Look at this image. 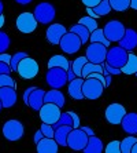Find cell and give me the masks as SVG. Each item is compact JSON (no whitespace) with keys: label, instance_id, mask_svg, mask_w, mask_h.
Here are the masks:
<instances>
[{"label":"cell","instance_id":"6da1fadb","mask_svg":"<svg viewBox=\"0 0 137 153\" xmlns=\"http://www.w3.org/2000/svg\"><path fill=\"white\" fill-rule=\"evenodd\" d=\"M105 90L104 84L100 80L95 77H85L84 83H82V94L86 100L95 101L97 98H100L103 94V91Z\"/></svg>","mask_w":137,"mask_h":153},{"label":"cell","instance_id":"7a4b0ae2","mask_svg":"<svg viewBox=\"0 0 137 153\" xmlns=\"http://www.w3.org/2000/svg\"><path fill=\"white\" fill-rule=\"evenodd\" d=\"M36 19L39 24L41 25H48L55 19V15H56V10L51 3L48 1H42V3H39L34 7V11H33Z\"/></svg>","mask_w":137,"mask_h":153},{"label":"cell","instance_id":"3957f363","mask_svg":"<svg viewBox=\"0 0 137 153\" xmlns=\"http://www.w3.org/2000/svg\"><path fill=\"white\" fill-rule=\"evenodd\" d=\"M45 82L51 88L60 90L66 84L67 80V71L63 68H48L45 73Z\"/></svg>","mask_w":137,"mask_h":153},{"label":"cell","instance_id":"277c9868","mask_svg":"<svg viewBox=\"0 0 137 153\" xmlns=\"http://www.w3.org/2000/svg\"><path fill=\"white\" fill-rule=\"evenodd\" d=\"M39 71H40V66L39 64L36 62L33 58H30L28 55V57H25L18 64V75L21 76L22 79H25V80H32V79H34L36 76L39 75Z\"/></svg>","mask_w":137,"mask_h":153},{"label":"cell","instance_id":"5b68a950","mask_svg":"<svg viewBox=\"0 0 137 153\" xmlns=\"http://www.w3.org/2000/svg\"><path fill=\"white\" fill-rule=\"evenodd\" d=\"M129 53L121 46L111 47L107 50V55H105V62L114 68H122L123 65L126 64Z\"/></svg>","mask_w":137,"mask_h":153},{"label":"cell","instance_id":"8992f818","mask_svg":"<svg viewBox=\"0 0 137 153\" xmlns=\"http://www.w3.org/2000/svg\"><path fill=\"white\" fill-rule=\"evenodd\" d=\"M37 19H36L34 14L33 13H21V14L17 17V21H15V26L21 33L25 35H29L36 30L37 28Z\"/></svg>","mask_w":137,"mask_h":153},{"label":"cell","instance_id":"52a82bcc","mask_svg":"<svg viewBox=\"0 0 137 153\" xmlns=\"http://www.w3.org/2000/svg\"><path fill=\"white\" fill-rule=\"evenodd\" d=\"M25 134V128L19 120L11 119V120L6 121V124L3 126V135L6 139L14 142V141H19Z\"/></svg>","mask_w":137,"mask_h":153},{"label":"cell","instance_id":"ba28073f","mask_svg":"<svg viewBox=\"0 0 137 153\" xmlns=\"http://www.w3.org/2000/svg\"><path fill=\"white\" fill-rule=\"evenodd\" d=\"M88 134L81 127L73 128L67 137V146L73 150H84V148L88 143Z\"/></svg>","mask_w":137,"mask_h":153},{"label":"cell","instance_id":"9c48e42d","mask_svg":"<svg viewBox=\"0 0 137 153\" xmlns=\"http://www.w3.org/2000/svg\"><path fill=\"white\" fill-rule=\"evenodd\" d=\"M59 46L63 50V53L75 54L80 51L81 46H82V42H81V39L74 32H66L63 35V37L60 39Z\"/></svg>","mask_w":137,"mask_h":153},{"label":"cell","instance_id":"30bf717a","mask_svg":"<svg viewBox=\"0 0 137 153\" xmlns=\"http://www.w3.org/2000/svg\"><path fill=\"white\" fill-rule=\"evenodd\" d=\"M60 109L58 105L51 102H45L41 106V109L39 111L40 119H41L42 123H47V124H55L58 121V119L60 117Z\"/></svg>","mask_w":137,"mask_h":153},{"label":"cell","instance_id":"8fae6325","mask_svg":"<svg viewBox=\"0 0 137 153\" xmlns=\"http://www.w3.org/2000/svg\"><path fill=\"white\" fill-rule=\"evenodd\" d=\"M105 55H107V47L102 43H91L85 51V57L88 58L89 62L93 64H103L105 61Z\"/></svg>","mask_w":137,"mask_h":153},{"label":"cell","instance_id":"7c38bea8","mask_svg":"<svg viewBox=\"0 0 137 153\" xmlns=\"http://www.w3.org/2000/svg\"><path fill=\"white\" fill-rule=\"evenodd\" d=\"M125 114H126V109L121 103H111V105L107 106V109L104 112L107 123H110V124H113V126L121 124V121H122Z\"/></svg>","mask_w":137,"mask_h":153},{"label":"cell","instance_id":"4fadbf2b","mask_svg":"<svg viewBox=\"0 0 137 153\" xmlns=\"http://www.w3.org/2000/svg\"><path fill=\"white\" fill-rule=\"evenodd\" d=\"M125 25H123L121 21H116V19H113V21L107 22L104 25V35L105 37L110 40V42H119L122 39L123 33H125Z\"/></svg>","mask_w":137,"mask_h":153},{"label":"cell","instance_id":"5bb4252c","mask_svg":"<svg viewBox=\"0 0 137 153\" xmlns=\"http://www.w3.org/2000/svg\"><path fill=\"white\" fill-rule=\"evenodd\" d=\"M17 88L15 87H10V85H4L0 87V101L3 103V108L8 109L12 108L17 103Z\"/></svg>","mask_w":137,"mask_h":153},{"label":"cell","instance_id":"9a60e30c","mask_svg":"<svg viewBox=\"0 0 137 153\" xmlns=\"http://www.w3.org/2000/svg\"><path fill=\"white\" fill-rule=\"evenodd\" d=\"M66 32H67V29L64 28L62 24H52V25H49V28L47 29L45 37L51 44H53V46H59L60 39L63 37V35Z\"/></svg>","mask_w":137,"mask_h":153},{"label":"cell","instance_id":"2e32d148","mask_svg":"<svg viewBox=\"0 0 137 153\" xmlns=\"http://www.w3.org/2000/svg\"><path fill=\"white\" fill-rule=\"evenodd\" d=\"M118 43H119V46L122 47V48H125L127 53H132L137 47V32L132 28L125 29V33H123L122 39Z\"/></svg>","mask_w":137,"mask_h":153},{"label":"cell","instance_id":"e0dca14e","mask_svg":"<svg viewBox=\"0 0 137 153\" xmlns=\"http://www.w3.org/2000/svg\"><path fill=\"white\" fill-rule=\"evenodd\" d=\"M121 126L126 134L137 135V113H134V112L126 113L121 121Z\"/></svg>","mask_w":137,"mask_h":153},{"label":"cell","instance_id":"ac0fdd59","mask_svg":"<svg viewBox=\"0 0 137 153\" xmlns=\"http://www.w3.org/2000/svg\"><path fill=\"white\" fill-rule=\"evenodd\" d=\"M44 95H45V90L36 87L32 91V94L29 95L28 106H30L33 111L39 112L40 109H41V106L44 105Z\"/></svg>","mask_w":137,"mask_h":153},{"label":"cell","instance_id":"d6986e66","mask_svg":"<svg viewBox=\"0 0 137 153\" xmlns=\"http://www.w3.org/2000/svg\"><path fill=\"white\" fill-rule=\"evenodd\" d=\"M82 83H84V77H75L74 80L69 82V95L74 98L75 101H82L85 100L84 94H82Z\"/></svg>","mask_w":137,"mask_h":153},{"label":"cell","instance_id":"ffe728a7","mask_svg":"<svg viewBox=\"0 0 137 153\" xmlns=\"http://www.w3.org/2000/svg\"><path fill=\"white\" fill-rule=\"evenodd\" d=\"M64 94L58 88H52V90H48L45 91V95H44V103L45 102H51V103H55L58 105L59 108H63L64 106Z\"/></svg>","mask_w":137,"mask_h":153},{"label":"cell","instance_id":"44dd1931","mask_svg":"<svg viewBox=\"0 0 137 153\" xmlns=\"http://www.w3.org/2000/svg\"><path fill=\"white\" fill-rule=\"evenodd\" d=\"M59 149V145L53 138H44L37 143V152L39 153H56Z\"/></svg>","mask_w":137,"mask_h":153},{"label":"cell","instance_id":"7402d4cb","mask_svg":"<svg viewBox=\"0 0 137 153\" xmlns=\"http://www.w3.org/2000/svg\"><path fill=\"white\" fill-rule=\"evenodd\" d=\"M73 130L71 126H60V127L55 128V134H53V139L58 142L60 146H67V137Z\"/></svg>","mask_w":137,"mask_h":153},{"label":"cell","instance_id":"603a6c76","mask_svg":"<svg viewBox=\"0 0 137 153\" xmlns=\"http://www.w3.org/2000/svg\"><path fill=\"white\" fill-rule=\"evenodd\" d=\"M104 150V145H103L102 139L97 138L96 135H92L88 138V143L84 148L82 152L85 153H102Z\"/></svg>","mask_w":137,"mask_h":153},{"label":"cell","instance_id":"cb8c5ba5","mask_svg":"<svg viewBox=\"0 0 137 153\" xmlns=\"http://www.w3.org/2000/svg\"><path fill=\"white\" fill-rule=\"evenodd\" d=\"M70 65H71V62L66 57L58 55V54L51 57V59L48 61V68H63L64 71H67V69L70 68Z\"/></svg>","mask_w":137,"mask_h":153},{"label":"cell","instance_id":"d4e9b609","mask_svg":"<svg viewBox=\"0 0 137 153\" xmlns=\"http://www.w3.org/2000/svg\"><path fill=\"white\" fill-rule=\"evenodd\" d=\"M121 71L125 75H136V72H137V55L136 54H132V53L129 54L126 64L121 68Z\"/></svg>","mask_w":137,"mask_h":153},{"label":"cell","instance_id":"484cf974","mask_svg":"<svg viewBox=\"0 0 137 153\" xmlns=\"http://www.w3.org/2000/svg\"><path fill=\"white\" fill-rule=\"evenodd\" d=\"M70 32H74L75 35L78 36L81 39V42H82V44H85V43L89 42V37H91V32H89V29L86 28V26L81 25V24H77V25L71 26Z\"/></svg>","mask_w":137,"mask_h":153},{"label":"cell","instance_id":"4316f807","mask_svg":"<svg viewBox=\"0 0 137 153\" xmlns=\"http://www.w3.org/2000/svg\"><path fill=\"white\" fill-rule=\"evenodd\" d=\"M89 42H91V43H102V44H104L105 47H108L110 44H111V42L105 37L104 30H103V29H100V28L95 29V30L91 33Z\"/></svg>","mask_w":137,"mask_h":153},{"label":"cell","instance_id":"83f0119b","mask_svg":"<svg viewBox=\"0 0 137 153\" xmlns=\"http://www.w3.org/2000/svg\"><path fill=\"white\" fill-rule=\"evenodd\" d=\"M95 72H100V73H104V68H103L102 64H93V62H86L85 66L82 68V77H88L91 73H95Z\"/></svg>","mask_w":137,"mask_h":153},{"label":"cell","instance_id":"f1b7e54d","mask_svg":"<svg viewBox=\"0 0 137 153\" xmlns=\"http://www.w3.org/2000/svg\"><path fill=\"white\" fill-rule=\"evenodd\" d=\"M88 62V58L86 57H78L77 59H74L73 62H71V69L74 71V73H75V76L77 77H82V68L85 66V64Z\"/></svg>","mask_w":137,"mask_h":153},{"label":"cell","instance_id":"f546056e","mask_svg":"<svg viewBox=\"0 0 137 153\" xmlns=\"http://www.w3.org/2000/svg\"><path fill=\"white\" fill-rule=\"evenodd\" d=\"M137 142L136 135H129L121 141V153H132L134 143Z\"/></svg>","mask_w":137,"mask_h":153},{"label":"cell","instance_id":"4dcf8cb0","mask_svg":"<svg viewBox=\"0 0 137 153\" xmlns=\"http://www.w3.org/2000/svg\"><path fill=\"white\" fill-rule=\"evenodd\" d=\"M93 10H95V13L99 15V17H104V15L110 14L113 8H111L110 0H102V1L96 6V7H93Z\"/></svg>","mask_w":137,"mask_h":153},{"label":"cell","instance_id":"1f68e13d","mask_svg":"<svg viewBox=\"0 0 137 153\" xmlns=\"http://www.w3.org/2000/svg\"><path fill=\"white\" fill-rule=\"evenodd\" d=\"M60 126H71V127H73V119H71L69 112H62V113H60V117L58 119V121L55 124H52V127H53V130H55V128L60 127Z\"/></svg>","mask_w":137,"mask_h":153},{"label":"cell","instance_id":"d6a6232c","mask_svg":"<svg viewBox=\"0 0 137 153\" xmlns=\"http://www.w3.org/2000/svg\"><path fill=\"white\" fill-rule=\"evenodd\" d=\"M110 4H111L113 10L122 13L130 7V0H110Z\"/></svg>","mask_w":137,"mask_h":153},{"label":"cell","instance_id":"836d02e7","mask_svg":"<svg viewBox=\"0 0 137 153\" xmlns=\"http://www.w3.org/2000/svg\"><path fill=\"white\" fill-rule=\"evenodd\" d=\"M25 57H28V53H25V51H18V53H15L14 55H11L10 66H11V69H12V72H17L18 64H19Z\"/></svg>","mask_w":137,"mask_h":153},{"label":"cell","instance_id":"e575fe53","mask_svg":"<svg viewBox=\"0 0 137 153\" xmlns=\"http://www.w3.org/2000/svg\"><path fill=\"white\" fill-rule=\"evenodd\" d=\"M78 24H81V25H84V26H86V28L89 29V32H93L95 29H97V22H96V19L95 18H92V17H82L78 21Z\"/></svg>","mask_w":137,"mask_h":153},{"label":"cell","instance_id":"d590c367","mask_svg":"<svg viewBox=\"0 0 137 153\" xmlns=\"http://www.w3.org/2000/svg\"><path fill=\"white\" fill-rule=\"evenodd\" d=\"M10 44H11L10 36L6 32H1V30H0V54L6 53V51L10 48Z\"/></svg>","mask_w":137,"mask_h":153},{"label":"cell","instance_id":"8d00e7d4","mask_svg":"<svg viewBox=\"0 0 137 153\" xmlns=\"http://www.w3.org/2000/svg\"><path fill=\"white\" fill-rule=\"evenodd\" d=\"M4 85H10V87H15V88H17V83H15V80L10 76V73L0 75V87H4Z\"/></svg>","mask_w":137,"mask_h":153},{"label":"cell","instance_id":"74e56055","mask_svg":"<svg viewBox=\"0 0 137 153\" xmlns=\"http://www.w3.org/2000/svg\"><path fill=\"white\" fill-rule=\"evenodd\" d=\"M104 150L107 153H119L121 152V142L119 141H111L108 145L105 146Z\"/></svg>","mask_w":137,"mask_h":153},{"label":"cell","instance_id":"f35d334b","mask_svg":"<svg viewBox=\"0 0 137 153\" xmlns=\"http://www.w3.org/2000/svg\"><path fill=\"white\" fill-rule=\"evenodd\" d=\"M40 130L42 131V134H44V137H47V138H53V134H55V130H53V127L51 124H47V123H42L41 127H40Z\"/></svg>","mask_w":137,"mask_h":153},{"label":"cell","instance_id":"ab89813d","mask_svg":"<svg viewBox=\"0 0 137 153\" xmlns=\"http://www.w3.org/2000/svg\"><path fill=\"white\" fill-rule=\"evenodd\" d=\"M103 68H104V71L107 72V73H110V75H119V73H122V71H121V68H114V66H111V65H108L107 62H103Z\"/></svg>","mask_w":137,"mask_h":153},{"label":"cell","instance_id":"60d3db41","mask_svg":"<svg viewBox=\"0 0 137 153\" xmlns=\"http://www.w3.org/2000/svg\"><path fill=\"white\" fill-rule=\"evenodd\" d=\"M12 69H11L10 64L8 62H4V61H0V75H4V73H11Z\"/></svg>","mask_w":137,"mask_h":153},{"label":"cell","instance_id":"b9f144b4","mask_svg":"<svg viewBox=\"0 0 137 153\" xmlns=\"http://www.w3.org/2000/svg\"><path fill=\"white\" fill-rule=\"evenodd\" d=\"M69 113H70L71 119H73V128H78L80 127V116L73 111H69Z\"/></svg>","mask_w":137,"mask_h":153},{"label":"cell","instance_id":"7bdbcfd3","mask_svg":"<svg viewBox=\"0 0 137 153\" xmlns=\"http://www.w3.org/2000/svg\"><path fill=\"white\" fill-rule=\"evenodd\" d=\"M81 1H82V4H84L85 7H92L93 8V7H96L102 0H81Z\"/></svg>","mask_w":137,"mask_h":153},{"label":"cell","instance_id":"ee69618b","mask_svg":"<svg viewBox=\"0 0 137 153\" xmlns=\"http://www.w3.org/2000/svg\"><path fill=\"white\" fill-rule=\"evenodd\" d=\"M36 87H28V88L25 90V93H23V102H25V105H28V102H29V95L32 94V91L34 90Z\"/></svg>","mask_w":137,"mask_h":153},{"label":"cell","instance_id":"f6af8a7d","mask_svg":"<svg viewBox=\"0 0 137 153\" xmlns=\"http://www.w3.org/2000/svg\"><path fill=\"white\" fill-rule=\"evenodd\" d=\"M42 138H44V134H42V131H41V130H37V131L34 132V138H33V139H34V143H36V145H37V143H39Z\"/></svg>","mask_w":137,"mask_h":153},{"label":"cell","instance_id":"bcb514c9","mask_svg":"<svg viewBox=\"0 0 137 153\" xmlns=\"http://www.w3.org/2000/svg\"><path fill=\"white\" fill-rule=\"evenodd\" d=\"M75 77H77V76H75L74 71L71 69V66H70V68L67 69V80H69V82H71V80H74Z\"/></svg>","mask_w":137,"mask_h":153},{"label":"cell","instance_id":"7dc6e473","mask_svg":"<svg viewBox=\"0 0 137 153\" xmlns=\"http://www.w3.org/2000/svg\"><path fill=\"white\" fill-rule=\"evenodd\" d=\"M0 61H4V62H8L10 64V61H11V55L7 53H1L0 54Z\"/></svg>","mask_w":137,"mask_h":153},{"label":"cell","instance_id":"c3c4849f","mask_svg":"<svg viewBox=\"0 0 137 153\" xmlns=\"http://www.w3.org/2000/svg\"><path fill=\"white\" fill-rule=\"evenodd\" d=\"M82 130H84L86 134H88V137H92V135H95V131H93V128H91V127H88V126H82Z\"/></svg>","mask_w":137,"mask_h":153},{"label":"cell","instance_id":"681fc988","mask_svg":"<svg viewBox=\"0 0 137 153\" xmlns=\"http://www.w3.org/2000/svg\"><path fill=\"white\" fill-rule=\"evenodd\" d=\"M86 13H88V15H89V17L95 18V19H97V18H99V15L96 14V13H95V10H93V8H92V7H86Z\"/></svg>","mask_w":137,"mask_h":153},{"label":"cell","instance_id":"f907efd6","mask_svg":"<svg viewBox=\"0 0 137 153\" xmlns=\"http://www.w3.org/2000/svg\"><path fill=\"white\" fill-rule=\"evenodd\" d=\"M104 77H105V88H107V87H110V85H111V75H110V73H107V72L104 71Z\"/></svg>","mask_w":137,"mask_h":153},{"label":"cell","instance_id":"816d5d0a","mask_svg":"<svg viewBox=\"0 0 137 153\" xmlns=\"http://www.w3.org/2000/svg\"><path fill=\"white\" fill-rule=\"evenodd\" d=\"M18 4H22V6H26V4H30L33 0H15Z\"/></svg>","mask_w":137,"mask_h":153},{"label":"cell","instance_id":"f5cc1de1","mask_svg":"<svg viewBox=\"0 0 137 153\" xmlns=\"http://www.w3.org/2000/svg\"><path fill=\"white\" fill-rule=\"evenodd\" d=\"M130 7L133 10H137V0H130Z\"/></svg>","mask_w":137,"mask_h":153},{"label":"cell","instance_id":"db71d44e","mask_svg":"<svg viewBox=\"0 0 137 153\" xmlns=\"http://www.w3.org/2000/svg\"><path fill=\"white\" fill-rule=\"evenodd\" d=\"M4 22H6V19H4V15H0V29L3 28Z\"/></svg>","mask_w":137,"mask_h":153},{"label":"cell","instance_id":"11a10c76","mask_svg":"<svg viewBox=\"0 0 137 153\" xmlns=\"http://www.w3.org/2000/svg\"><path fill=\"white\" fill-rule=\"evenodd\" d=\"M132 153H137V142L134 143V146H133V149H132Z\"/></svg>","mask_w":137,"mask_h":153},{"label":"cell","instance_id":"9f6ffc18","mask_svg":"<svg viewBox=\"0 0 137 153\" xmlns=\"http://www.w3.org/2000/svg\"><path fill=\"white\" fill-rule=\"evenodd\" d=\"M0 15H3V3H1V0H0Z\"/></svg>","mask_w":137,"mask_h":153},{"label":"cell","instance_id":"6f0895ef","mask_svg":"<svg viewBox=\"0 0 137 153\" xmlns=\"http://www.w3.org/2000/svg\"><path fill=\"white\" fill-rule=\"evenodd\" d=\"M1 108H3V103H1V101H0V111H1Z\"/></svg>","mask_w":137,"mask_h":153},{"label":"cell","instance_id":"680465c9","mask_svg":"<svg viewBox=\"0 0 137 153\" xmlns=\"http://www.w3.org/2000/svg\"><path fill=\"white\" fill-rule=\"evenodd\" d=\"M136 76H137V72H136Z\"/></svg>","mask_w":137,"mask_h":153}]
</instances>
